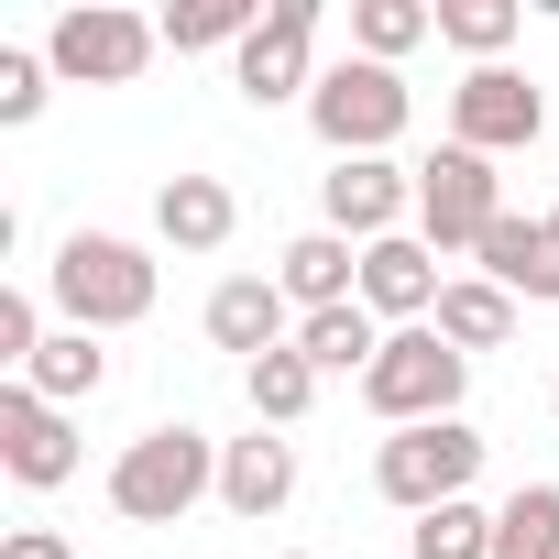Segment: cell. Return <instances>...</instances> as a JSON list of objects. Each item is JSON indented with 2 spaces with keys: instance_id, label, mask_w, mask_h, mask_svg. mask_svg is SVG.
I'll return each mask as SVG.
<instances>
[{
  "instance_id": "ffe728a7",
  "label": "cell",
  "mask_w": 559,
  "mask_h": 559,
  "mask_svg": "<svg viewBox=\"0 0 559 559\" xmlns=\"http://www.w3.org/2000/svg\"><path fill=\"white\" fill-rule=\"evenodd\" d=\"M297 352H308L319 373H352V384H362L373 352H384V319H373L362 297H352V308H319V319H297Z\"/></svg>"
},
{
  "instance_id": "8992f818",
  "label": "cell",
  "mask_w": 559,
  "mask_h": 559,
  "mask_svg": "<svg viewBox=\"0 0 559 559\" xmlns=\"http://www.w3.org/2000/svg\"><path fill=\"white\" fill-rule=\"evenodd\" d=\"M154 56H165V23L121 12V0H78V12H56V34H45V67L67 88H132Z\"/></svg>"
},
{
  "instance_id": "9a60e30c",
  "label": "cell",
  "mask_w": 559,
  "mask_h": 559,
  "mask_svg": "<svg viewBox=\"0 0 559 559\" xmlns=\"http://www.w3.org/2000/svg\"><path fill=\"white\" fill-rule=\"evenodd\" d=\"M209 341H219V352H241V362L286 352V341H297L286 286H274V274H219V286H209Z\"/></svg>"
},
{
  "instance_id": "f1b7e54d",
  "label": "cell",
  "mask_w": 559,
  "mask_h": 559,
  "mask_svg": "<svg viewBox=\"0 0 559 559\" xmlns=\"http://www.w3.org/2000/svg\"><path fill=\"white\" fill-rule=\"evenodd\" d=\"M0 559H78L56 526H12V537H0Z\"/></svg>"
},
{
  "instance_id": "8fae6325",
  "label": "cell",
  "mask_w": 559,
  "mask_h": 559,
  "mask_svg": "<svg viewBox=\"0 0 559 559\" xmlns=\"http://www.w3.org/2000/svg\"><path fill=\"white\" fill-rule=\"evenodd\" d=\"M78 417L67 406H45L34 384H0V472H12L23 493H56V483H78Z\"/></svg>"
},
{
  "instance_id": "4dcf8cb0",
  "label": "cell",
  "mask_w": 559,
  "mask_h": 559,
  "mask_svg": "<svg viewBox=\"0 0 559 559\" xmlns=\"http://www.w3.org/2000/svg\"><path fill=\"white\" fill-rule=\"evenodd\" d=\"M548 417H559V384H548Z\"/></svg>"
},
{
  "instance_id": "d6986e66",
  "label": "cell",
  "mask_w": 559,
  "mask_h": 559,
  "mask_svg": "<svg viewBox=\"0 0 559 559\" xmlns=\"http://www.w3.org/2000/svg\"><path fill=\"white\" fill-rule=\"evenodd\" d=\"M319 384H330V373H319V362H308L297 341H286V352H263V362H241V395H252V428H297V417L319 406Z\"/></svg>"
},
{
  "instance_id": "484cf974",
  "label": "cell",
  "mask_w": 559,
  "mask_h": 559,
  "mask_svg": "<svg viewBox=\"0 0 559 559\" xmlns=\"http://www.w3.org/2000/svg\"><path fill=\"white\" fill-rule=\"evenodd\" d=\"M406 559H493V504H439V515H417L406 526Z\"/></svg>"
},
{
  "instance_id": "6da1fadb",
  "label": "cell",
  "mask_w": 559,
  "mask_h": 559,
  "mask_svg": "<svg viewBox=\"0 0 559 559\" xmlns=\"http://www.w3.org/2000/svg\"><path fill=\"white\" fill-rule=\"evenodd\" d=\"M154 252L143 241H121V230H67L56 241V263H45V297H56V319L67 330H143L154 319Z\"/></svg>"
},
{
  "instance_id": "44dd1931",
  "label": "cell",
  "mask_w": 559,
  "mask_h": 559,
  "mask_svg": "<svg viewBox=\"0 0 559 559\" xmlns=\"http://www.w3.org/2000/svg\"><path fill=\"white\" fill-rule=\"evenodd\" d=\"M12 384H34L45 406H88V395L110 384V352H99V330H56V341L34 352V373H12Z\"/></svg>"
},
{
  "instance_id": "30bf717a",
  "label": "cell",
  "mask_w": 559,
  "mask_h": 559,
  "mask_svg": "<svg viewBox=\"0 0 559 559\" xmlns=\"http://www.w3.org/2000/svg\"><path fill=\"white\" fill-rule=\"evenodd\" d=\"M548 132V99L515 78V67H472L461 88H450V143L461 154H526Z\"/></svg>"
},
{
  "instance_id": "277c9868",
  "label": "cell",
  "mask_w": 559,
  "mask_h": 559,
  "mask_svg": "<svg viewBox=\"0 0 559 559\" xmlns=\"http://www.w3.org/2000/svg\"><path fill=\"white\" fill-rule=\"evenodd\" d=\"M461 395H472V352H450L439 330H384V352L362 373V406L384 428H439V417H461Z\"/></svg>"
},
{
  "instance_id": "7402d4cb",
  "label": "cell",
  "mask_w": 559,
  "mask_h": 559,
  "mask_svg": "<svg viewBox=\"0 0 559 559\" xmlns=\"http://www.w3.org/2000/svg\"><path fill=\"white\" fill-rule=\"evenodd\" d=\"M263 34V0H176V12H165V56H241Z\"/></svg>"
},
{
  "instance_id": "83f0119b",
  "label": "cell",
  "mask_w": 559,
  "mask_h": 559,
  "mask_svg": "<svg viewBox=\"0 0 559 559\" xmlns=\"http://www.w3.org/2000/svg\"><path fill=\"white\" fill-rule=\"evenodd\" d=\"M56 330H45V308L23 297V286H0V362H12V373H34V352H45Z\"/></svg>"
},
{
  "instance_id": "4fadbf2b",
  "label": "cell",
  "mask_w": 559,
  "mask_h": 559,
  "mask_svg": "<svg viewBox=\"0 0 559 559\" xmlns=\"http://www.w3.org/2000/svg\"><path fill=\"white\" fill-rule=\"evenodd\" d=\"M219 504H230L241 526L286 515V504H297V439H286V428H252V439H219Z\"/></svg>"
},
{
  "instance_id": "ac0fdd59",
  "label": "cell",
  "mask_w": 559,
  "mask_h": 559,
  "mask_svg": "<svg viewBox=\"0 0 559 559\" xmlns=\"http://www.w3.org/2000/svg\"><path fill=\"white\" fill-rule=\"evenodd\" d=\"M450 352H504L515 341V297L493 286V274H450V297H439V319H428Z\"/></svg>"
},
{
  "instance_id": "9c48e42d",
  "label": "cell",
  "mask_w": 559,
  "mask_h": 559,
  "mask_svg": "<svg viewBox=\"0 0 559 559\" xmlns=\"http://www.w3.org/2000/svg\"><path fill=\"white\" fill-rule=\"evenodd\" d=\"M319 209H330V230L341 241H395V230H417V165H395V154H362V165H330L319 176Z\"/></svg>"
},
{
  "instance_id": "3957f363",
  "label": "cell",
  "mask_w": 559,
  "mask_h": 559,
  "mask_svg": "<svg viewBox=\"0 0 559 559\" xmlns=\"http://www.w3.org/2000/svg\"><path fill=\"white\" fill-rule=\"evenodd\" d=\"M406 121H417V88H406L395 67H373V56H341V67H319V88H308V132L330 143V165L395 154Z\"/></svg>"
},
{
  "instance_id": "2e32d148",
  "label": "cell",
  "mask_w": 559,
  "mask_h": 559,
  "mask_svg": "<svg viewBox=\"0 0 559 559\" xmlns=\"http://www.w3.org/2000/svg\"><path fill=\"white\" fill-rule=\"evenodd\" d=\"M504 297H526V308H559V241H548V219H526V209H504L493 230H483V252H472Z\"/></svg>"
},
{
  "instance_id": "5b68a950",
  "label": "cell",
  "mask_w": 559,
  "mask_h": 559,
  "mask_svg": "<svg viewBox=\"0 0 559 559\" xmlns=\"http://www.w3.org/2000/svg\"><path fill=\"white\" fill-rule=\"evenodd\" d=\"M472 483H483V428H472V417L384 428V450H373V493H384L395 515H439V504H461Z\"/></svg>"
},
{
  "instance_id": "7c38bea8",
  "label": "cell",
  "mask_w": 559,
  "mask_h": 559,
  "mask_svg": "<svg viewBox=\"0 0 559 559\" xmlns=\"http://www.w3.org/2000/svg\"><path fill=\"white\" fill-rule=\"evenodd\" d=\"M439 297H450V274H439V252H428L417 230H395V241L362 252V308H373L384 330H428Z\"/></svg>"
},
{
  "instance_id": "d4e9b609",
  "label": "cell",
  "mask_w": 559,
  "mask_h": 559,
  "mask_svg": "<svg viewBox=\"0 0 559 559\" xmlns=\"http://www.w3.org/2000/svg\"><path fill=\"white\" fill-rule=\"evenodd\" d=\"M493 559H559V483H515L493 504Z\"/></svg>"
},
{
  "instance_id": "52a82bcc",
  "label": "cell",
  "mask_w": 559,
  "mask_h": 559,
  "mask_svg": "<svg viewBox=\"0 0 559 559\" xmlns=\"http://www.w3.org/2000/svg\"><path fill=\"white\" fill-rule=\"evenodd\" d=\"M493 219H504V176H493V154L439 143V154L417 165V241H428V252H483Z\"/></svg>"
},
{
  "instance_id": "7a4b0ae2",
  "label": "cell",
  "mask_w": 559,
  "mask_h": 559,
  "mask_svg": "<svg viewBox=\"0 0 559 559\" xmlns=\"http://www.w3.org/2000/svg\"><path fill=\"white\" fill-rule=\"evenodd\" d=\"M209 493H219V439L187 428V417L121 439V461H110V515H121V526H176V515H198Z\"/></svg>"
},
{
  "instance_id": "4316f807",
  "label": "cell",
  "mask_w": 559,
  "mask_h": 559,
  "mask_svg": "<svg viewBox=\"0 0 559 559\" xmlns=\"http://www.w3.org/2000/svg\"><path fill=\"white\" fill-rule=\"evenodd\" d=\"M45 88H56L45 45H0V132H23V121H45Z\"/></svg>"
},
{
  "instance_id": "e0dca14e",
  "label": "cell",
  "mask_w": 559,
  "mask_h": 559,
  "mask_svg": "<svg viewBox=\"0 0 559 559\" xmlns=\"http://www.w3.org/2000/svg\"><path fill=\"white\" fill-rule=\"evenodd\" d=\"M230 230H241V198L219 176H165L154 187V241L165 252H219Z\"/></svg>"
},
{
  "instance_id": "f546056e",
  "label": "cell",
  "mask_w": 559,
  "mask_h": 559,
  "mask_svg": "<svg viewBox=\"0 0 559 559\" xmlns=\"http://www.w3.org/2000/svg\"><path fill=\"white\" fill-rule=\"evenodd\" d=\"M537 219H548V241H559V209H537Z\"/></svg>"
},
{
  "instance_id": "ba28073f",
  "label": "cell",
  "mask_w": 559,
  "mask_h": 559,
  "mask_svg": "<svg viewBox=\"0 0 559 559\" xmlns=\"http://www.w3.org/2000/svg\"><path fill=\"white\" fill-rule=\"evenodd\" d=\"M230 88H241L252 110L308 99V88H319V0H263V34L230 56Z\"/></svg>"
},
{
  "instance_id": "603a6c76",
  "label": "cell",
  "mask_w": 559,
  "mask_h": 559,
  "mask_svg": "<svg viewBox=\"0 0 559 559\" xmlns=\"http://www.w3.org/2000/svg\"><path fill=\"white\" fill-rule=\"evenodd\" d=\"M428 34H439V0H352V56L373 67H406Z\"/></svg>"
},
{
  "instance_id": "cb8c5ba5",
  "label": "cell",
  "mask_w": 559,
  "mask_h": 559,
  "mask_svg": "<svg viewBox=\"0 0 559 559\" xmlns=\"http://www.w3.org/2000/svg\"><path fill=\"white\" fill-rule=\"evenodd\" d=\"M515 34H526V0H439V45L472 67H504Z\"/></svg>"
},
{
  "instance_id": "5bb4252c",
  "label": "cell",
  "mask_w": 559,
  "mask_h": 559,
  "mask_svg": "<svg viewBox=\"0 0 559 559\" xmlns=\"http://www.w3.org/2000/svg\"><path fill=\"white\" fill-rule=\"evenodd\" d=\"M274 286H286V308H297V319L352 308V297H362V241H341L330 219H319V230H297L286 252H274Z\"/></svg>"
}]
</instances>
